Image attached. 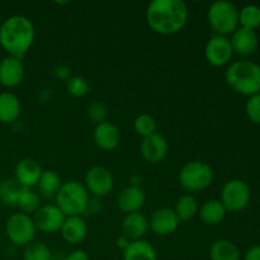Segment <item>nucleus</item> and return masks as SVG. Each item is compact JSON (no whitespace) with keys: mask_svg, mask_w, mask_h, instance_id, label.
Returning <instances> with one entry per match:
<instances>
[{"mask_svg":"<svg viewBox=\"0 0 260 260\" xmlns=\"http://www.w3.org/2000/svg\"><path fill=\"white\" fill-rule=\"evenodd\" d=\"M188 8L183 0H154L146 10V20L154 32L174 35L185 25Z\"/></svg>","mask_w":260,"mask_h":260,"instance_id":"1","label":"nucleus"},{"mask_svg":"<svg viewBox=\"0 0 260 260\" xmlns=\"http://www.w3.org/2000/svg\"><path fill=\"white\" fill-rule=\"evenodd\" d=\"M35 41V25L24 15H13L0 27V45L10 56L22 60Z\"/></svg>","mask_w":260,"mask_h":260,"instance_id":"2","label":"nucleus"},{"mask_svg":"<svg viewBox=\"0 0 260 260\" xmlns=\"http://www.w3.org/2000/svg\"><path fill=\"white\" fill-rule=\"evenodd\" d=\"M226 83L233 90L243 95L260 93V66L251 61H236L228 68Z\"/></svg>","mask_w":260,"mask_h":260,"instance_id":"3","label":"nucleus"},{"mask_svg":"<svg viewBox=\"0 0 260 260\" xmlns=\"http://www.w3.org/2000/svg\"><path fill=\"white\" fill-rule=\"evenodd\" d=\"M89 194L85 185L71 180L61 185L60 190L56 194V202L61 212L66 216H81L85 212L88 205Z\"/></svg>","mask_w":260,"mask_h":260,"instance_id":"4","label":"nucleus"},{"mask_svg":"<svg viewBox=\"0 0 260 260\" xmlns=\"http://www.w3.org/2000/svg\"><path fill=\"white\" fill-rule=\"evenodd\" d=\"M207 19L211 28L218 33V36H226L238 29L239 10L231 2L220 0L210 7Z\"/></svg>","mask_w":260,"mask_h":260,"instance_id":"5","label":"nucleus"},{"mask_svg":"<svg viewBox=\"0 0 260 260\" xmlns=\"http://www.w3.org/2000/svg\"><path fill=\"white\" fill-rule=\"evenodd\" d=\"M213 180V170L207 162L190 161L182 168L179 173V183L188 192H201L211 185Z\"/></svg>","mask_w":260,"mask_h":260,"instance_id":"6","label":"nucleus"},{"mask_svg":"<svg viewBox=\"0 0 260 260\" xmlns=\"http://www.w3.org/2000/svg\"><path fill=\"white\" fill-rule=\"evenodd\" d=\"M250 188L244 180H229L221 192V203L226 211L240 212L250 202Z\"/></svg>","mask_w":260,"mask_h":260,"instance_id":"7","label":"nucleus"},{"mask_svg":"<svg viewBox=\"0 0 260 260\" xmlns=\"http://www.w3.org/2000/svg\"><path fill=\"white\" fill-rule=\"evenodd\" d=\"M7 235L13 244L27 246L35 239L36 226L32 218L25 213H14L7 221Z\"/></svg>","mask_w":260,"mask_h":260,"instance_id":"8","label":"nucleus"},{"mask_svg":"<svg viewBox=\"0 0 260 260\" xmlns=\"http://www.w3.org/2000/svg\"><path fill=\"white\" fill-rule=\"evenodd\" d=\"M206 60L215 68H221L230 62L234 55L231 42L226 36H215L206 45Z\"/></svg>","mask_w":260,"mask_h":260,"instance_id":"9","label":"nucleus"},{"mask_svg":"<svg viewBox=\"0 0 260 260\" xmlns=\"http://www.w3.org/2000/svg\"><path fill=\"white\" fill-rule=\"evenodd\" d=\"M85 188L94 197L101 198L108 194L113 188V177L104 167H93L85 175Z\"/></svg>","mask_w":260,"mask_h":260,"instance_id":"10","label":"nucleus"},{"mask_svg":"<svg viewBox=\"0 0 260 260\" xmlns=\"http://www.w3.org/2000/svg\"><path fill=\"white\" fill-rule=\"evenodd\" d=\"M65 218L66 216L61 212L57 206L47 205L38 208L37 212L35 213L33 222H35L36 229L41 230L42 233L52 234L61 230Z\"/></svg>","mask_w":260,"mask_h":260,"instance_id":"11","label":"nucleus"},{"mask_svg":"<svg viewBox=\"0 0 260 260\" xmlns=\"http://www.w3.org/2000/svg\"><path fill=\"white\" fill-rule=\"evenodd\" d=\"M179 218L172 208H160L152 213L149 226L156 235L167 236L174 233L179 226Z\"/></svg>","mask_w":260,"mask_h":260,"instance_id":"12","label":"nucleus"},{"mask_svg":"<svg viewBox=\"0 0 260 260\" xmlns=\"http://www.w3.org/2000/svg\"><path fill=\"white\" fill-rule=\"evenodd\" d=\"M234 52L241 56H251L259 47V37L255 30L238 28L230 40Z\"/></svg>","mask_w":260,"mask_h":260,"instance_id":"13","label":"nucleus"},{"mask_svg":"<svg viewBox=\"0 0 260 260\" xmlns=\"http://www.w3.org/2000/svg\"><path fill=\"white\" fill-rule=\"evenodd\" d=\"M24 76V68L19 58L8 56L0 62V84L5 88L19 85Z\"/></svg>","mask_w":260,"mask_h":260,"instance_id":"14","label":"nucleus"},{"mask_svg":"<svg viewBox=\"0 0 260 260\" xmlns=\"http://www.w3.org/2000/svg\"><path fill=\"white\" fill-rule=\"evenodd\" d=\"M141 154L146 161L156 164L168 154V141L162 135L154 134L145 137L141 144Z\"/></svg>","mask_w":260,"mask_h":260,"instance_id":"15","label":"nucleus"},{"mask_svg":"<svg viewBox=\"0 0 260 260\" xmlns=\"http://www.w3.org/2000/svg\"><path fill=\"white\" fill-rule=\"evenodd\" d=\"M42 172V168L36 160L25 157V159L20 160L15 167V180L22 187L32 188L38 184Z\"/></svg>","mask_w":260,"mask_h":260,"instance_id":"16","label":"nucleus"},{"mask_svg":"<svg viewBox=\"0 0 260 260\" xmlns=\"http://www.w3.org/2000/svg\"><path fill=\"white\" fill-rule=\"evenodd\" d=\"M94 142L102 150L111 151L114 150L119 145L121 141V132L118 127L114 126L111 122H104V123L95 126L94 129Z\"/></svg>","mask_w":260,"mask_h":260,"instance_id":"17","label":"nucleus"},{"mask_svg":"<svg viewBox=\"0 0 260 260\" xmlns=\"http://www.w3.org/2000/svg\"><path fill=\"white\" fill-rule=\"evenodd\" d=\"M145 201H146V196H145L144 189L129 185L119 193L117 203H118L119 210L128 215V213L139 212L140 208H142V206L145 205Z\"/></svg>","mask_w":260,"mask_h":260,"instance_id":"18","label":"nucleus"},{"mask_svg":"<svg viewBox=\"0 0 260 260\" xmlns=\"http://www.w3.org/2000/svg\"><path fill=\"white\" fill-rule=\"evenodd\" d=\"M149 230V221L142 213H128L122 222V233L129 241L142 240Z\"/></svg>","mask_w":260,"mask_h":260,"instance_id":"19","label":"nucleus"},{"mask_svg":"<svg viewBox=\"0 0 260 260\" xmlns=\"http://www.w3.org/2000/svg\"><path fill=\"white\" fill-rule=\"evenodd\" d=\"M60 231L63 240L69 244H79L86 238L88 225L81 216H70L65 218Z\"/></svg>","mask_w":260,"mask_h":260,"instance_id":"20","label":"nucleus"},{"mask_svg":"<svg viewBox=\"0 0 260 260\" xmlns=\"http://www.w3.org/2000/svg\"><path fill=\"white\" fill-rule=\"evenodd\" d=\"M123 260H157L154 246L145 240L131 241L123 250Z\"/></svg>","mask_w":260,"mask_h":260,"instance_id":"21","label":"nucleus"},{"mask_svg":"<svg viewBox=\"0 0 260 260\" xmlns=\"http://www.w3.org/2000/svg\"><path fill=\"white\" fill-rule=\"evenodd\" d=\"M20 103L19 99L12 93L0 94V122L12 123L19 117Z\"/></svg>","mask_w":260,"mask_h":260,"instance_id":"22","label":"nucleus"},{"mask_svg":"<svg viewBox=\"0 0 260 260\" xmlns=\"http://www.w3.org/2000/svg\"><path fill=\"white\" fill-rule=\"evenodd\" d=\"M201 220L203 223L208 226H215L218 225L223 221L226 216V208L221 203V201L217 200H211L207 201L205 205L201 207L200 211Z\"/></svg>","mask_w":260,"mask_h":260,"instance_id":"23","label":"nucleus"},{"mask_svg":"<svg viewBox=\"0 0 260 260\" xmlns=\"http://www.w3.org/2000/svg\"><path fill=\"white\" fill-rule=\"evenodd\" d=\"M210 258L211 260H240V251L233 241L221 239L211 246Z\"/></svg>","mask_w":260,"mask_h":260,"instance_id":"24","label":"nucleus"},{"mask_svg":"<svg viewBox=\"0 0 260 260\" xmlns=\"http://www.w3.org/2000/svg\"><path fill=\"white\" fill-rule=\"evenodd\" d=\"M37 185L40 188V192L45 197H53L57 194L62 184H61V179L57 173L53 170H43Z\"/></svg>","mask_w":260,"mask_h":260,"instance_id":"25","label":"nucleus"},{"mask_svg":"<svg viewBox=\"0 0 260 260\" xmlns=\"http://www.w3.org/2000/svg\"><path fill=\"white\" fill-rule=\"evenodd\" d=\"M174 212L177 213L179 221H189L197 215L198 202L193 196L184 194L177 201Z\"/></svg>","mask_w":260,"mask_h":260,"instance_id":"26","label":"nucleus"},{"mask_svg":"<svg viewBox=\"0 0 260 260\" xmlns=\"http://www.w3.org/2000/svg\"><path fill=\"white\" fill-rule=\"evenodd\" d=\"M17 206L27 213H36L41 207L40 196L32 190V188H20L19 196L17 200Z\"/></svg>","mask_w":260,"mask_h":260,"instance_id":"27","label":"nucleus"},{"mask_svg":"<svg viewBox=\"0 0 260 260\" xmlns=\"http://www.w3.org/2000/svg\"><path fill=\"white\" fill-rule=\"evenodd\" d=\"M22 185L15 179H7L0 182V203L5 206H17Z\"/></svg>","mask_w":260,"mask_h":260,"instance_id":"28","label":"nucleus"},{"mask_svg":"<svg viewBox=\"0 0 260 260\" xmlns=\"http://www.w3.org/2000/svg\"><path fill=\"white\" fill-rule=\"evenodd\" d=\"M239 23L241 28L255 30L260 27V8L256 5H246L239 12Z\"/></svg>","mask_w":260,"mask_h":260,"instance_id":"29","label":"nucleus"},{"mask_svg":"<svg viewBox=\"0 0 260 260\" xmlns=\"http://www.w3.org/2000/svg\"><path fill=\"white\" fill-rule=\"evenodd\" d=\"M24 260H51V250L43 243H30L23 253Z\"/></svg>","mask_w":260,"mask_h":260,"instance_id":"30","label":"nucleus"},{"mask_svg":"<svg viewBox=\"0 0 260 260\" xmlns=\"http://www.w3.org/2000/svg\"><path fill=\"white\" fill-rule=\"evenodd\" d=\"M135 131L144 139L151 136L156 134V121L149 114H140L135 119Z\"/></svg>","mask_w":260,"mask_h":260,"instance_id":"31","label":"nucleus"},{"mask_svg":"<svg viewBox=\"0 0 260 260\" xmlns=\"http://www.w3.org/2000/svg\"><path fill=\"white\" fill-rule=\"evenodd\" d=\"M66 88H68L69 94L76 98H81L86 95L89 91V83L81 76H73L66 81Z\"/></svg>","mask_w":260,"mask_h":260,"instance_id":"32","label":"nucleus"},{"mask_svg":"<svg viewBox=\"0 0 260 260\" xmlns=\"http://www.w3.org/2000/svg\"><path fill=\"white\" fill-rule=\"evenodd\" d=\"M88 117L96 126L104 123L108 118V108L101 102H93L88 108Z\"/></svg>","mask_w":260,"mask_h":260,"instance_id":"33","label":"nucleus"},{"mask_svg":"<svg viewBox=\"0 0 260 260\" xmlns=\"http://www.w3.org/2000/svg\"><path fill=\"white\" fill-rule=\"evenodd\" d=\"M246 114L254 123L260 124V93L249 96L245 106Z\"/></svg>","mask_w":260,"mask_h":260,"instance_id":"34","label":"nucleus"},{"mask_svg":"<svg viewBox=\"0 0 260 260\" xmlns=\"http://www.w3.org/2000/svg\"><path fill=\"white\" fill-rule=\"evenodd\" d=\"M102 208V202L99 198H89L88 201V205H86L85 208V215H95L101 211Z\"/></svg>","mask_w":260,"mask_h":260,"instance_id":"35","label":"nucleus"},{"mask_svg":"<svg viewBox=\"0 0 260 260\" xmlns=\"http://www.w3.org/2000/svg\"><path fill=\"white\" fill-rule=\"evenodd\" d=\"M244 260H260V245H255L249 249Z\"/></svg>","mask_w":260,"mask_h":260,"instance_id":"36","label":"nucleus"},{"mask_svg":"<svg viewBox=\"0 0 260 260\" xmlns=\"http://www.w3.org/2000/svg\"><path fill=\"white\" fill-rule=\"evenodd\" d=\"M66 260H89V256L85 251L79 249V250L73 251V253L68 256V259Z\"/></svg>","mask_w":260,"mask_h":260,"instance_id":"37","label":"nucleus"},{"mask_svg":"<svg viewBox=\"0 0 260 260\" xmlns=\"http://www.w3.org/2000/svg\"><path fill=\"white\" fill-rule=\"evenodd\" d=\"M129 243H131V241L128 240V239L126 238V236H119L118 239H117V241H116V244H117V248H119V249H122V250H124V249L127 248V246L129 245Z\"/></svg>","mask_w":260,"mask_h":260,"instance_id":"38","label":"nucleus"}]
</instances>
